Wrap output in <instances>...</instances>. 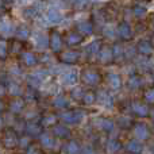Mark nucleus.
Listing matches in <instances>:
<instances>
[{
  "instance_id": "obj_1",
  "label": "nucleus",
  "mask_w": 154,
  "mask_h": 154,
  "mask_svg": "<svg viewBox=\"0 0 154 154\" xmlns=\"http://www.w3.org/2000/svg\"><path fill=\"white\" fill-rule=\"evenodd\" d=\"M85 116V112L81 109H72V111H66L61 114V120L66 125H77L80 123Z\"/></svg>"
},
{
  "instance_id": "obj_2",
  "label": "nucleus",
  "mask_w": 154,
  "mask_h": 154,
  "mask_svg": "<svg viewBox=\"0 0 154 154\" xmlns=\"http://www.w3.org/2000/svg\"><path fill=\"white\" fill-rule=\"evenodd\" d=\"M81 80L87 85H99L101 82V76L97 70L87 69L81 73Z\"/></svg>"
},
{
  "instance_id": "obj_3",
  "label": "nucleus",
  "mask_w": 154,
  "mask_h": 154,
  "mask_svg": "<svg viewBox=\"0 0 154 154\" xmlns=\"http://www.w3.org/2000/svg\"><path fill=\"white\" fill-rule=\"evenodd\" d=\"M3 145L7 149H15L19 145V137L18 134L14 131V128H7L3 135Z\"/></svg>"
},
{
  "instance_id": "obj_4",
  "label": "nucleus",
  "mask_w": 154,
  "mask_h": 154,
  "mask_svg": "<svg viewBox=\"0 0 154 154\" xmlns=\"http://www.w3.org/2000/svg\"><path fill=\"white\" fill-rule=\"evenodd\" d=\"M97 60L103 65H109L114 62V56H112V49L108 45H101L100 50L97 53Z\"/></svg>"
},
{
  "instance_id": "obj_5",
  "label": "nucleus",
  "mask_w": 154,
  "mask_h": 154,
  "mask_svg": "<svg viewBox=\"0 0 154 154\" xmlns=\"http://www.w3.org/2000/svg\"><path fill=\"white\" fill-rule=\"evenodd\" d=\"M81 54L80 51L77 50H66V51H62L60 54V61L62 64H68V65H72V64H76L77 61L80 60Z\"/></svg>"
},
{
  "instance_id": "obj_6",
  "label": "nucleus",
  "mask_w": 154,
  "mask_h": 154,
  "mask_svg": "<svg viewBox=\"0 0 154 154\" xmlns=\"http://www.w3.org/2000/svg\"><path fill=\"white\" fill-rule=\"evenodd\" d=\"M49 46L54 53H60L62 49V37L58 31L53 30L50 32V37H49Z\"/></svg>"
},
{
  "instance_id": "obj_7",
  "label": "nucleus",
  "mask_w": 154,
  "mask_h": 154,
  "mask_svg": "<svg viewBox=\"0 0 154 154\" xmlns=\"http://www.w3.org/2000/svg\"><path fill=\"white\" fill-rule=\"evenodd\" d=\"M134 135H135V139L139 142L146 141L150 137V131L147 128V126L145 123H137L134 126Z\"/></svg>"
},
{
  "instance_id": "obj_8",
  "label": "nucleus",
  "mask_w": 154,
  "mask_h": 154,
  "mask_svg": "<svg viewBox=\"0 0 154 154\" xmlns=\"http://www.w3.org/2000/svg\"><path fill=\"white\" fill-rule=\"evenodd\" d=\"M24 131L27 133L29 137H39L41 134H42V126H41V123H38L37 120H31V122H29L26 125Z\"/></svg>"
},
{
  "instance_id": "obj_9",
  "label": "nucleus",
  "mask_w": 154,
  "mask_h": 154,
  "mask_svg": "<svg viewBox=\"0 0 154 154\" xmlns=\"http://www.w3.org/2000/svg\"><path fill=\"white\" fill-rule=\"evenodd\" d=\"M106 81L112 91H118L122 88V77L116 73H108L106 77Z\"/></svg>"
},
{
  "instance_id": "obj_10",
  "label": "nucleus",
  "mask_w": 154,
  "mask_h": 154,
  "mask_svg": "<svg viewBox=\"0 0 154 154\" xmlns=\"http://www.w3.org/2000/svg\"><path fill=\"white\" fill-rule=\"evenodd\" d=\"M95 126L101 131H106V133H111L115 127V123L111 119H107V118H99L95 122Z\"/></svg>"
},
{
  "instance_id": "obj_11",
  "label": "nucleus",
  "mask_w": 154,
  "mask_h": 154,
  "mask_svg": "<svg viewBox=\"0 0 154 154\" xmlns=\"http://www.w3.org/2000/svg\"><path fill=\"white\" fill-rule=\"evenodd\" d=\"M96 100H97L101 106L107 107V108H112V106H114V99H112V96L109 95L108 92H106V91H100V92L96 95Z\"/></svg>"
},
{
  "instance_id": "obj_12",
  "label": "nucleus",
  "mask_w": 154,
  "mask_h": 154,
  "mask_svg": "<svg viewBox=\"0 0 154 154\" xmlns=\"http://www.w3.org/2000/svg\"><path fill=\"white\" fill-rule=\"evenodd\" d=\"M118 32H119L120 37H122L123 39H126V41L131 39V37H133V30H131V26L126 20L120 22V23L118 24Z\"/></svg>"
},
{
  "instance_id": "obj_13",
  "label": "nucleus",
  "mask_w": 154,
  "mask_h": 154,
  "mask_svg": "<svg viewBox=\"0 0 154 154\" xmlns=\"http://www.w3.org/2000/svg\"><path fill=\"white\" fill-rule=\"evenodd\" d=\"M131 109H133V112L137 115V116H141V118H145L149 115V107L146 106V104L141 103V101H134L133 104H131Z\"/></svg>"
},
{
  "instance_id": "obj_14",
  "label": "nucleus",
  "mask_w": 154,
  "mask_h": 154,
  "mask_svg": "<svg viewBox=\"0 0 154 154\" xmlns=\"http://www.w3.org/2000/svg\"><path fill=\"white\" fill-rule=\"evenodd\" d=\"M77 29V32H79L80 35H91L93 32V23L89 20H82L80 22V23H77L76 26Z\"/></svg>"
},
{
  "instance_id": "obj_15",
  "label": "nucleus",
  "mask_w": 154,
  "mask_h": 154,
  "mask_svg": "<svg viewBox=\"0 0 154 154\" xmlns=\"http://www.w3.org/2000/svg\"><path fill=\"white\" fill-rule=\"evenodd\" d=\"M153 50L154 48L150 41H139L138 45H137V51L142 56H150L153 53Z\"/></svg>"
},
{
  "instance_id": "obj_16",
  "label": "nucleus",
  "mask_w": 154,
  "mask_h": 154,
  "mask_svg": "<svg viewBox=\"0 0 154 154\" xmlns=\"http://www.w3.org/2000/svg\"><path fill=\"white\" fill-rule=\"evenodd\" d=\"M24 107H26V101H24L22 97H15L10 103V111L12 112V114L18 115V114H20V112L23 111Z\"/></svg>"
},
{
  "instance_id": "obj_17",
  "label": "nucleus",
  "mask_w": 154,
  "mask_h": 154,
  "mask_svg": "<svg viewBox=\"0 0 154 154\" xmlns=\"http://www.w3.org/2000/svg\"><path fill=\"white\" fill-rule=\"evenodd\" d=\"M53 134L57 138L65 139L70 137V130L64 125H56V126H53Z\"/></svg>"
},
{
  "instance_id": "obj_18",
  "label": "nucleus",
  "mask_w": 154,
  "mask_h": 154,
  "mask_svg": "<svg viewBox=\"0 0 154 154\" xmlns=\"http://www.w3.org/2000/svg\"><path fill=\"white\" fill-rule=\"evenodd\" d=\"M39 142L41 145H42L43 147H46V149H53L54 146H56V139H54L53 135H50V134L48 133H42L39 135Z\"/></svg>"
},
{
  "instance_id": "obj_19",
  "label": "nucleus",
  "mask_w": 154,
  "mask_h": 154,
  "mask_svg": "<svg viewBox=\"0 0 154 154\" xmlns=\"http://www.w3.org/2000/svg\"><path fill=\"white\" fill-rule=\"evenodd\" d=\"M126 150L130 154H141L143 152V146H142V143L139 141L131 139V141L127 142V145H126Z\"/></svg>"
},
{
  "instance_id": "obj_20",
  "label": "nucleus",
  "mask_w": 154,
  "mask_h": 154,
  "mask_svg": "<svg viewBox=\"0 0 154 154\" xmlns=\"http://www.w3.org/2000/svg\"><path fill=\"white\" fill-rule=\"evenodd\" d=\"M100 48H101V42H100V41H93V42H91L89 45L87 46V49H85V53H87L88 58L92 60L95 56H97Z\"/></svg>"
},
{
  "instance_id": "obj_21",
  "label": "nucleus",
  "mask_w": 154,
  "mask_h": 154,
  "mask_svg": "<svg viewBox=\"0 0 154 154\" xmlns=\"http://www.w3.org/2000/svg\"><path fill=\"white\" fill-rule=\"evenodd\" d=\"M22 62L29 68L35 66V65L38 64V57L35 56L34 53H31V51H24V53L22 54Z\"/></svg>"
},
{
  "instance_id": "obj_22",
  "label": "nucleus",
  "mask_w": 154,
  "mask_h": 154,
  "mask_svg": "<svg viewBox=\"0 0 154 154\" xmlns=\"http://www.w3.org/2000/svg\"><path fill=\"white\" fill-rule=\"evenodd\" d=\"M79 80V75L76 70H68L62 75V84L64 85H75Z\"/></svg>"
},
{
  "instance_id": "obj_23",
  "label": "nucleus",
  "mask_w": 154,
  "mask_h": 154,
  "mask_svg": "<svg viewBox=\"0 0 154 154\" xmlns=\"http://www.w3.org/2000/svg\"><path fill=\"white\" fill-rule=\"evenodd\" d=\"M15 35H16V39L20 41V42H23V41L29 39V37H30V29L27 26H24V24H20V26L16 27Z\"/></svg>"
},
{
  "instance_id": "obj_24",
  "label": "nucleus",
  "mask_w": 154,
  "mask_h": 154,
  "mask_svg": "<svg viewBox=\"0 0 154 154\" xmlns=\"http://www.w3.org/2000/svg\"><path fill=\"white\" fill-rule=\"evenodd\" d=\"M112 56H114V62H120L125 58V49L119 42H116L112 46Z\"/></svg>"
},
{
  "instance_id": "obj_25",
  "label": "nucleus",
  "mask_w": 154,
  "mask_h": 154,
  "mask_svg": "<svg viewBox=\"0 0 154 154\" xmlns=\"http://www.w3.org/2000/svg\"><path fill=\"white\" fill-rule=\"evenodd\" d=\"M46 16H48V20L53 24H58L62 22V15L56 8H50V10L48 11V14H46Z\"/></svg>"
},
{
  "instance_id": "obj_26",
  "label": "nucleus",
  "mask_w": 154,
  "mask_h": 154,
  "mask_svg": "<svg viewBox=\"0 0 154 154\" xmlns=\"http://www.w3.org/2000/svg\"><path fill=\"white\" fill-rule=\"evenodd\" d=\"M82 39H84L82 35H80L77 31H73V32H69V34H68L66 43L69 46H77V45H80V43L82 42Z\"/></svg>"
},
{
  "instance_id": "obj_27",
  "label": "nucleus",
  "mask_w": 154,
  "mask_h": 154,
  "mask_svg": "<svg viewBox=\"0 0 154 154\" xmlns=\"http://www.w3.org/2000/svg\"><path fill=\"white\" fill-rule=\"evenodd\" d=\"M120 149H122V145L118 139H109L106 145V150L108 154H116Z\"/></svg>"
},
{
  "instance_id": "obj_28",
  "label": "nucleus",
  "mask_w": 154,
  "mask_h": 154,
  "mask_svg": "<svg viewBox=\"0 0 154 154\" xmlns=\"http://www.w3.org/2000/svg\"><path fill=\"white\" fill-rule=\"evenodd\" d=\"M53 106L56 107V108H58V109H65V108L69 107V100H68L65 96L60 95L53 100Z\"/></svg>"
},
{
  "instance_id": "obj_29",
  "label": "nucleus",
  "mask_w": 154,
  "mask_h": 154,
  "mask_svg": "<svg viewBox=\"0 0 154 154\" xmlns=\"http://www.w3.org/2000/svg\"><path fill=\"white\" fill-rule=\"evenodd\" d=\"M65 153L66 154H80L81 153V147L76 141H69L65 146Z\"/></svg>"
},
{
  "instance_id": "obj_30",
  "label": "nucleus",
  "mask_w": 154,
  "mask_h": 154,
  "mask_svg": "<svg viewBox=\"0 0 154 154\" xmlns=\"http://www.w3.org/2000/svg\"><path fill=\"white\" fill-rule=\"evenodd\" d=\"M8 50H10L11 53H14V54L22 53V50H23V43H22L20 41H18V39H12V41L10 42Z\"/></svg>"
},
{
  "instance_id": "obj_31",
  "label": "nucleus",
  "mask_w": 154,
  "mask_h": 154,
  "mask_svg": "<svg viewBox=\"0 0 154 154\" xmlns=\"http://www.w3.org/2000/svg\"><path fill=\"white\" fill-rule=\"evenodd\" d=\"M57 125V116L53 114L46 115L41 119V126L42 127H49V126H56Z\"/></svg>"
},
{
  "instance_id": "obj_32",
  "label": "nucleus",
  "mask_w": 154,
  "mask_h": 154,
  "mask_svg": "<svg viewBox=\"0 0 154 154\" xmlns=\"http://www.w3.org/2000/svg\"><path fill=\"white\" fill-rule=\"evenodd\" d=\"M5 88H7V92L8 93H11L12 96H20V93H22V89H20V87H19L16 82H7L5 84Z\"/></svg>"
},
{
  "instance_id": "obj_33",
  "label": "nucleus",
  "mask_w": 154,
  "mask_h": 154,
  "mask_svg": "<svg viewBox=\"0 0 154 154\" xmlns=\"http://www.w3.org/2000/svg\"><path fill=\"white\" fill-rule=\"evenodd\" d=\"M81 101L85 104V106H92V104L96 101V93L93 92V91H87V92L84 93V96H82Z\"/></svg>"
},
{
  "instance_id": "obj_34",
  "label": "nucleus",
  "mask_w": 154,
  "mask_h": 154,
  "mask_svg": "<svg viewBox=\"0 0 154 154\" xmlns=\"http://www.w3.org/2000/svg\"><path fill=\"white\" fill-rule=\"evenodd\" d=\"M128 87H130L131 89H139V88L142 87V79L137 75L131 76L130 79H128Z\"/></svg>"
},
{
  "instance_id": "obj_35",
  "label": "nucleus",
  "mask_w": 154,
  "mask_h": 154,
  "mask_svg": "<svg viewBox=\"0 0 154 154\" xmlns=\"http://www.w3.org/2000/svg\"><path fill=\"white\" fill-rule=\"evenodd\" d=\"M41 81L42 80L39 79L37 75H30L27 77V84H29V88H32V89H37L41 85Z\"/></svg>"
},
{
  "instance_id": "obj_36",
  "label": "nucleus",
  "mask_w": 154,
  "mask_h": 154,
  "mask_svg": "<svg viewBox=\"0 0 154 154\" xmlns=\"http://www.w3.org/2000/svg\"><path fill=\"white\" fill-rule=\"evenodd\" d=\"M8 56V45L5 41H2L0 39V60L4 61Z\"/></svg>"
},
{
  "instance_id": "obj_37",
  "label": "nucleus",
  "mask_w": 154,
  "mask_h": 154,
  "mask_svg": "<svg viewBox=\"0 0 154 154\" xmlns=\"http://www.w3.org/2000/svg\"><path fill=\"white\" fill-rule=\"evenodd\" d=\"M84 91H82V88H75V89H72V92H70V96H72V99H75V100L80 101L82 100V96H84Z\"/></svg>"
},
{
  "instance_id": "obj_38",
  "label": "nucleus",
  "mask_w": 154,
  "mask_h": 154,
  "mask_svg": "<svg viewBox=\"0 0 154 154\" xmlns=\"http://www.w3.org/2000/svg\"><path fill=\"white\" fill-rule=\"evenodd\" d=\"M37 97H38V95H37V89H32V88H29L27 89V92H26V97L23 99L24 101H34V100H37Z\"/></svg>"
},
{
  "instance_id": "obj_39",
  "label": "nucleus",
  "mask_w": 154,
  "mask_h": 154,
  "mask_svg": "<svg viewBox=\"0 0 154 154\" xmlns=\"http://www.w3.org/2000/svg\"><path fill=\"white\" fill-rule=\"evenodd\" d=\"M143 97H145V101H146V103L154 104V87L153 88H149V89L145 92Z\"/></svg>"
},
{
  "instance_id": "obj_40",
  "label": "nucleus",
  "mask_w": 154,
  "mask_h": 154,
  "mask_svg": "<svg viewBox=\"0 0 154 154\" xmlns=\"http://www.w3.org/2000/svg\"><path fill=\"white\" fill-rule=\"evenodd\" d=\"M18 146L23 147V149H27V147L30 146V137L24 135V137H22V138H19V145Z\"/></svg>"
},
{
  "instance_id": "obj_41",
  "label": "nucleus",
  "mask_w": 154,
  "mask_h": 154,
  "mask_svg": "<svg viewBox=\"0 0 154 154\" xmlns=\"http://www.w3.org/2000/svg\"><path fill=\"white\" fill-rule=\"evenodd\" d=\"M130 125H131V119H130V118H126V116H120L119 118V126H120V127L128 128V127H130Z\"/></svg>"
},
{
  "instance_id": "obj_42",
  "label": "nucleus",
  "mask_w": 154,
  "mask_h": 154,
  "mask_svg": "<svg viewBox=\"0 0 154 154\" xmlns=\"http://www.w3.org/2000/svg\"><path fill=\"white\" fill-rule=\"evenodd\" d=\"M88 3H89V0H73V7L77 8V10H81Z\"/></svg>"
},
{
  "instance_id": "obj_43",
  "label": "nucleus",
  "mask_w": 154,
  "mask_h": 154,
  "mask_svg": "<svg viewBox=\"0 0 154 154\" xmlns=\"http://www.w3.org/2000/svg\"><path fill=\"white\" fill-rule=\"evenodd\" d=\"M24 154H42V152H41V149L38 146H35V145H30V146L27 147V150H26Z\"/></svg>"
},
{
  "instance_id": "obj_44",
  "label": "nucleus",
  "mask_w": 154,
  "mask_h": 154,
  "mask_svg": "<svg viewBox=\"0 0 154 154\" xmlns=\"http://www.w3.org/2000/svg\"><path fill=\"white\" fill-rule=\"evenodd\" d=\"M134 14H135L137 18H141V16H143L146 14V8L141 7V5H137V7H134Z\"/></svg>"
},
{
  "instance_id": "obj_45",
  "label": "nucleus",
  "mask_w": 154,
  "mask_h": 154,
  "mask_svg": "<svg viewBox=\"0 0 154 154\" xmlns=\"http://www.w3.org/2000/svg\"><path fill=\"white\" fill-rule=\"evenodd\" d=\"M80 154H96L95 149H93L92 146H89V145H87V146H82L81 147V153Z\"/></svg>"
},
{
  "instance_id": "obj_46",
  "label": "nucleus",
  "mask_w": 154,
  "mask_h": 154,
  "mask_svg": "<svg viewBox=\"0 0 154 154\" xmlns=\"http://www.w3.org/2000/svg\"><path fill=\"white\" fill-rule=\"evenodd\" d=\"M2 30L4 32H7V34L8 32H11V24L10 23H3L2 24Z\"/></svg>"
},
{
  "instance_id": "obj_47",
  "label": "nucleus",
  "mask_w": 154,
  "mask_h": 154,
  "mask_svg": "<svg viewBox=\"0 0 154 154\" xmlns=\"http://www.w3.org/2000/svg\"><path fill=\"white\" fill-rule=\"evenodd\" d=\"M5 92H7V88H5V84H4V82L0 81V97H2V96H4V95H5Z\"/></svg>"
},
{
  "instance_id": "obj_48",
  "label": "nucleus",
  "mask_w": 154,
  "mask_h": 154,
  "mask_svg": "<svg viewBox=\"0 0 154 154\" xmlns=\"http://www.w3.org/2000/svg\"><path fill=\"white\" fill-rule=\"evenodd\" d=\"M4 111H5V103L2 100V99H0V114H2V112H4Z\"/></svg>"
},
{
  "instance_id": "obj_49",
  "label": "nucleus",
  "mask_w": 154,
  "mask_h": 154,
  "mask_svg": "<svg viewBox=\"0 0 154 154\" xmlns=\"http://www.w3.org/2000/svg\"><path fill=\"white\" fill-rule=\"evenodd\" d=\"M19 3H20V4H27V3L29 2H31V0H18Z\"/></svg>"
},
{
  "instance_id": "obj_50",
  "label": "nucleus",
  "mask_w": 154,
  "mask_h": 154,
  "mask_svg": "<svg viewBox=\"0 0 154 154\" xmlns=\"http://www.w3.org/2000/svg\"><path fill=\"white\" fill-rule=\"evenodd\" d=\"M3 125H4V120H3V118L0 116V130L3 128Z\"/></svg>"
},
{
  "instance_id": "obj_51",
  "label": "nucleus",
  "mask_w": 154,
  "mask_h": 154,
  "mask_svg": "<svg viewBox=\"0 0 154 154\" xmlns=\"http://www.w3.org/2000/svg\"><path fill=\"white\" fill-rule=\"evenodd\" d=\"M4 4H10V3H12V0H2Z\"/></svg>"
},
{
  "instance_id": "obj_52",
  "label": "nucleus",
  "mask_w": 154,
  "mask_h": 154,
  "mask_svg": "<svg viewBox=\"0 0 154 154\" xmlns=\"http://www.w3.org/2000/svg\"><path fill=\"white\" fill-rule=\"evenodd\" d=\"M152 118H153V120H154V108H153V111H152Z\"/></svg>"
},
{
  "instance_id": "obj_53",
  "label": "nucleus",
  "mask_w": 154,
  "mask_h": 154,
  "mask_svg": "<svg viewBox=\"0 0 154 154\" xmlns=\"http://www.w3.org/2000/svg\"><path fill=\"white\" fill-rule=\"evenodd\" d=\"M152 45H153V48H154V41H153V43H152Z\"/></svg>"
},
{
  "instance_id": "obj_54",
  "label": "nucleus",
  "mask_w": 154,
  "mask_h": 154,
  "mask_svg": "<svg viewBox=\"0 0 154 154\" xmlns=\"http://www.w3.org/2000/svg\"><path fill=\"white\" fill-rule=\"evenodd\" d=\"M153 79H154V76H153Z\"/></svg>"
}]
</instances>
